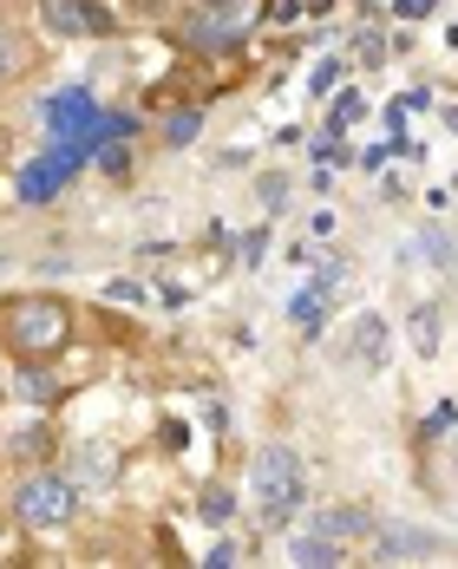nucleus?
Returning <instances> with one entry per match:
<instances>
[{
    "mask_svg": "<svg viewBox=\"0 0 458 569\" xmlns=\"http://www.w3.org/2000/svg\"><path fill=\"white\" fill-rule=\"evenodd\" d=\"M20 393H27V400H53V386H46L40 373H20Z\"/></svg>",
    "mask_w": 458,
    "mask_h": 569,
    "instance_id": "nucleus-13",
    "label": "nucleus"
},
{
    "mask_svg": "<svg viewBox=\"0 0 458 569\" xmlns=\"http://www.w3.org/2000/svg\"><path fill=\"white\" fill-rule=\"evenodd\" d=\"M46 27L53 33H73V40H105L112 33V13L92 7V0H53L46 7Z\"/></svg>",
    "mask_w": 458,
    "mask_h": 569,
    "instance_id": "nucleus-4",
    "label": "nucleus"
},
{
    "mask_svg": "<svg viewBox=\"0 0 458 569\" xmlns=\"http://www.w3.org/2000/svg\"><path fill=\"white\" fill-rule=\"evenodd\" d=\"M446 544L433 537V530H419V524H386L381 544H374V557H386V563H413V557H439Z\"/></svg>",
    "mask_w": 458,
    "mask_h": 569,
    "instance_id": "nucleus-5",
    "label": "nucleus"
},
{
    "mask_svg": "<svg viewBox=\"0 0 458 569\" xmlns=\"http://www.w3.org/2000/svg\"><path fill=\"white\" fill-rule=\"evenodd\" d=\"M439 341H446L439 308H419V314H413V348H419V354H439Z\"/></svg>",
    "mask_w": 458,
    "mask_h": 569,
    "instance_id": "nucleus-7",
    "label": "nucleus"
},
{
    "mask_svg": "<svg viewBox=\"0 0 458 569\" xmlns=\"http://www.w3.org/2000/svg\"><path fill=\"white\" fill-rule=\"evenodd\" d=\"M341 282H347V262H327V269H321V294H334Z\"/></svg>",
    "mask_w": 458,
    "mask_h": 569,
    "instance_id": "nucleus-15",
    "label": "nucleus"
},
{
    "mask_svg": "<svg viewBox=\"0 0 458 569\" xmlns=\"http://www.w3.org/2000/svg\"><path fill=\"white\" fill-rule=\"evenodd\" d=\"M13 72V46H7V33H0V79Z\"/></svg>",
    "mask_w": 458,
    "mask_h": 569,
    "instance_id": "nucleus-16",
    "label": "nucleus"
},
{
    "mask_svg": "<svg viewBox=\"0 0 458 569\" xmlns=\"http://www.w3.org/2000/svg\"><path fill=\"white\" fill-rule=\"evenodd\" d=\"M295 557H302V563H341V544H327V537H302V544H295Z\"/></svg>",
    "mask_w": 458,
    "mask_h": 569,
    "instance_id": "nucleus-9",
    "label": "nucleus"
},
{
    "mask_svg": "<svg viewBox=\"0 0 458 569\" xmlns=\"http://www.w3.org/2000/svg\"><path fill=\"white\" fill-rule=\"evenodd\" d=\"M361 530H374V517H367L361 504H341V510H321V517H314V537H327V544H347V537H361Z\"/></svg>",
    "mask_w": 458,
    "mask_h": 569,
    "instance_id": "nucleus-6",
    "label": "nucleus"
},
{
    "mask_svg": "<svg viewBox=\"0 0 458 569\" xmlns=\"http://www.w3.org/2000/svg\"><path fill=\"white\" fill-rule=\"evenodd\" d=\"M197 125H204L197 112H170V118H164V138H170V144H190V138H197Z\"/></svg>",
    "mask_w": 458,
    "mask_h": 569,
    "instance_id": "nucleus-10",
    "label": "nucleus"
},
{
    "mask_svg": "<svg viewBox=\"0 0 458 569\" xmlns=\"http://www.w3.org/2000/svg\"><path fill=\"white\" fill-rule=\"evenodd\" d=\"M204 517H210V524H223V517H229V498H223V492H204Z\"/></svg>",
    "mask_w": 458,
    "mask_h": 569,
    "instance_id": "nucleus-14",
    "label": "nucleus"
},
{
    "mask_svg": "<svg viewBox=\"0 0 458 569\" xmlns=\"http://www.w3.org/2000/svg\"><path fill=\"white\" fill-rule=\"evenodd\" d=\"M7 334H13L20 354H53V348H66L73 321H66V308L53 294H27V301L7 308Z\"/></svg>",
    "mask_w": 458,
    "mask_h": 569,
    "instance_id": "nucleus-2",
    "label": "nucleus"
},
{
    "mask_svg": "<svg viewBox=\"0 0 458 569\" xmlns=\"http://www.w3.org/2000/svg\"><path fill=\"white\" fill-rule=\"evenodd\" d=\"M321 301H327L321 288H314V294H302V301H295V328H302V334H314V328H321Z\"/></svg>",
    "mask_w": 458,
    "mask_h": 569,
    "instance_id": "nucleus-12",
    "label": "nucleus"
},
{
    "mask_svg": "<svg viewBox=\"0 0 458 569\" xmlns=\"http://www.w3.org/2000/svg\"><path fill=\"white\" fill-rule=\"evenodd\" d=\"M73 478H53V472H40V478H27L20 485V498H13V510H20V524L27 530H60L66 517H73Z\"/></svg>",
    "mask_w": 458,
    "mask_h": 569,
    "instance_id": "nucleus-3",
    "label": "nucleus"
},
{
    "mask_svg": "<svg viewBox=\"0 0 458 569\" xmlns=\"http://www.w3.org/2000/svg\"><path fill=\"white\" fill-rule=\"evenodd\" d=\"M249 478H256V504H262V524H269V530H282V524L295 517L302 492H308V478H302V452H295V445H262V452H256V465H249Z\"/></svg>",
    "mask_w": 458,
    "mask_h": 569,
    "instance_id": "nucleus-1",
    "label": "nucleus"
},
{
    "mask_svg": "<svg viewBox=\"0 0 458 569\" xmlns=\"http://www.w3.org/2000/svg\"><path fill=\"white\" fill-rule=\"evenodd\" d=\"M354 354H361V360H381V321H374V314H361V334H354Z\"/></svg>",
    "mask_w": 458,
    "mask_h": 569,
    "instance_id": "nucleus-11",
    "label": "nucleus"
},
{
    "mask_svg": "<svg viewBox=\"0 0 458 569\" xmlns=\"http://www.w3.org/2000/svg\"><path fill=\"white\" fill-rule=\"evenodd\" d=\"M46 452H53V438H46V432H40V426L13 432V458H46Z\"/></svg>",
    "mask_w": 458,
    "mask_h": 569,
    "instance_id": "nucleus-8",
    "label": "nucleus"
}]
</instances>
